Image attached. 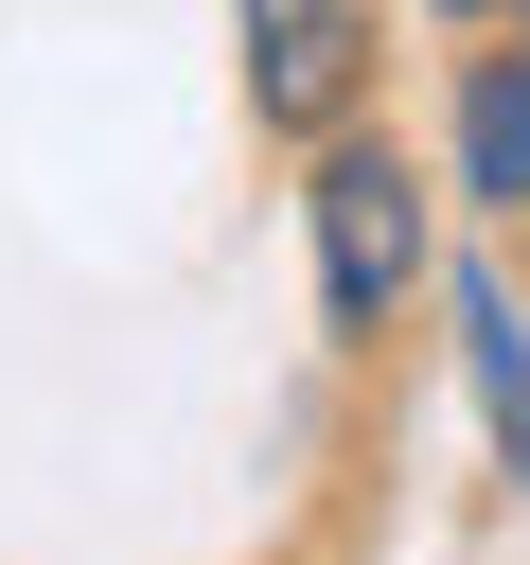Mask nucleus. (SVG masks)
Listing matches in <instances>:
<instances>
[{"instance_id":"obj_4","label":"nucleus","mask_w":530,"mask_h":565,"mask_svg":"<svg viewBox=\"0 0 530 565\" xmlns=\"http://www.w3.org/2000/svg\"><path fill=\"white\" fill-rule=\"evenodd\" d=\"M459 335H477V406H495V441H512V477H530V318H512L495 282H459Z\"/></svg>"},{"instance_id":"obj_3","label":"nucleus","mask_w":530,"mask_h":565,"mask_svg":"<svg viewBox=\"0 0 530 565\" xmlns=\"http://www.w3.org/2000/svg\"><path fill=\"white\" fill-rule=\"evenodd\" d=\"M459 177H477L495 212H530V53L477 71V106H459Z\"/></svg>"},{"instance_id":"obj_5","label":"nucleus","mask_w":530,"mask_h":565,"mask_svg":"<svg viewBox=\"0 0 530 565\" xmlns=\"http://www.w3.org/2000/svg\"><path fill=\"white\" fill-rule=\"evenodd\" d=\"M442 18H477V0H442Z\"/></svg>"},{"instance_id":"obj_2","label":"nucleus","mask_w":530,"mask_h":565,"mask_svg":"<svg viewBox=\"0 0 530 565\" xmlns=\"http://www.w3.org/2000/svg\"><path fill=\"white\" fill-rule=\"evenodd\" d=\"M247 18V106L265 124H336L371 71V0H230Z\"/></svg>"},{"instance_id":"obj_1","label":"nucleus","mask_w":530,"mask_h":565,"mask_svg":"<svg viewBox=\"0 0 530 565\" xmlns=\"http://www.w3.org/2000/svg\"><path fill=\"white\" fill-rule=\"evenodd\" d=\"M406 265H424V177H406L389 141H336V159H318V300H336V318H389Z\"/></svg>"}]
</instances>
